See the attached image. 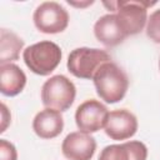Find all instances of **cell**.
<instances>
[{
  "instance_id": "cell-8",
  "label": "cell",
  "mask_w": 160,
  "mask_h": 160,
  "mask_svg": "<svg viewBox=\"0 0 160 160\" xmlns=\"http://www.w3.org/2000/svg\"><path fill=\"white\" fill-rule=\"evenodd\" d=\"M95 150V139L90 134L82 131L68 134L61 144L62 155L69 160H91Z\"/></svg>"
},
{
  "instance_id": "cell-10",
  "label": "cell",
  "mask_w": 160,
  "mask_h": 160,
  "mask_svg": "<svg viewBox=\"0 0 160 160\" xmlns=\"http://www.w3.org/2000/svg\"><path fill=\"white\" fill-rule=\"evenodd\" d=\"M146 158L148 148L138 140L108 145L99 155V160H146Z\"/></svg>"
},
{
  "instance_id": "cell-17",
  "label": "cell",
  "mask_w": 160,
  "mask_h": 160,
  "mask_svg": "<svg viewBox=\"0 0 160 160\" xmlns=\"http://www.w3.org/2000/svg\"><path fill=\"white\" fill-rule=\"evenodd\" d=\"M11 121V115H10V111L8 110L6 105L2 102L1 104V129H0V132H4L8 128V125L10 124Z\"/></svg>"
},
{
  "instance_id": "cell-18",
  "label": "cell",
  "mask_w": 160,
  "mask_h": 160,
  "mask_svg": "<svg viewBox=\"0 0 160 160\" xmlns=\"http://www.w3.org/2000/svg\"><path fill=\"white\" fill-rule=\"evenodd\" d=\"M70 5H72V6H76V8H85V6H88V5H91V4H94V1H85V2H76V1H68Z\"/></svg>"
},
{
  "instance_id": "cell-9",
  "label": "cell",
  "mask_w": 160,
  "mask_h": 160,
  "mask_svg": "<svg viewBox=\"0 0 160 160\" xmlns=\"http://www.w3.org/2000/svg\"><path fill=\"white\" fill-rule=\"evenodd\" d=\"M104 129L105 134L110 139L126 140L136 134L138 119L131 111L126 109L112 110L109 112V118Z\"/></svg>"
},
{
  "instance_id": "cell-3",
  "label": "cell",
  "mask_w": 160,
  "mask_h": 160,
  "mask_svg": "<svg viewBox=\"0 0 160 160\" xmlns=\"http://www.w3.org/2000/svg\"><path fill=\"white\" fill-rule=\"evenodd\" d=\"M61 49L50 40H42L28 46L22 52L25 65L36 75L46 76L51 74L61 61Z\"/></svg>"
},
{
  "instance_id": "cell-5",
  "label": "cell",
  "mask_w": 160,
  "mask_h": 160,
  "mask_svg": "<svg viewBox=\"0 0 160 160\" xmlns=\"http://www.w3.org/2000/svg\"><path fill=\"white\" fill-rule=\"evenodd\" d=\"M76 96L74 82L65 75H54L41 88V101L45 108L58 111L68 110Z\"/></svg>"
},
{
  "instance_id": "cell-6",
  "label": "cell",
  "mask_w": 160,
  "mask_h": 160,
  "mask_svg": "<svg viewBox=\"0 0 160 160\" xmlns=\"http://www.w3.org/2000/svg\"><path fill=\"white\" fill-rule=\"evenodd\" d=\"M32 20L39 31L59 34L69 25V12L56 1H44L35 9Z\"/></svg>"
},
{
  "instance_id": "cell-7",
  "label": "cell",
  "mask_w": 160,
  "mask_h": 160,
  "mask_svg": "<svg viewBox=\"0 0 160 160\" xmlns=\"http://www.w3.org/2000/svg\"><path fill=\"white\" fill-rule=\"evenodd\" d=\"M109 118L108 108L99 100L90 99L81 102L75 111V122L80 131L91 134L105 128Z\"/></svg>"
},
{
  "instance_id": "cell-2",
  "label": "cell",
  "mask_w": 160,
  "mask_h": 160,
  "mask_svg": "<svg viewBox=\"0 0 160 160\" xmlns=\"http://www.w3.org/2000/svg\"><path fill=\"white\" fill-rule=\"evenodd\" d=\"M110 11H114L119 26L121 28L125 36L136 35L142 31L148 22V8L156 2L142 1V0H128V1H104Z\"/></svg>"
},
{
  "instance_id": "cell-4",
  "label": "cell",
  "mask_w": 160,
  "mask_h": 160,
  "mask_svg": "<svg viewBox=\"0 0 160 160\" xmlns=\"http://www.w3.org/2000/svg\"><path fill=\"white\" fill-rule=\"evenodd\" d=\"M111 61V56L96 48H76L68 56V70L79 79H92L99 68Z\"/></svg>"
},
{
  "instance_id": "cell-13",
  "label": "cell",
  "mask_w": 160,
  "mask_h": 160,
  "mask_svg": "<svg viewBox=\"0 0 160 160\" xmlns=\"http://www.w3.org/2000/svg\"><path fill=\"white\" fill-rule=\"evenodd\" d=\"M26 85V75L16 64L0 65V91L5 96H16Z\"/></svg>"
},
{
  "instance_id": "cell-12",
  "label": "cell",
  "mask_w": 160,
  "mask_h": 160,
  "mask_svg": "<svg viewBox=\"0 0 160 160\" xmlns=\"http://www.w3.org/2000/svg\"><path fill=\"white\" fill-rule=\"evenodd\" d=\"M94 35L102 45L109 48L121 44L126 38L119 26L116 15L114 12L102 15L96 20L94 25Z\"/></svg>"
},
{
  "instance_id": "cell-15",
  "label": "cell",
  "mask_w": 160,
  "mask_h": 160,
  "mask_svg": "<svg viewBox=\"0 0 160 160\" xmlns=\"http://www.w3.org/2000/svg\"><path fill=\"white\" fill-rule=\"evenodd\" d=\"M146 35L150 40L160 44V9L150 14L146 22Z\"/></svg>"
},
{
  "instance_id": "cell-16",
  "label": "cell",
  "mask_w": 160,
  "mask_h": 160,
  "mask_svg": "<svg viewBox=\"0 0 160 160\" xmlns=\"http://www.w3.org/2000/svg\"><path fill=\"white\" fill-rule=\"evenodd\" d=\"M0 160H18L16 148L5 139L0 140Z\"/></svg>"
},
{
  "instance_id": "cell-11",
  "label": "cell",
  "mask_w": 160,
  "mask_h": 160,
  "mask_svg": "<svg viewBox=\"0 0 160 160\" xmlns=\"http://www.w3.org/2000/svg\"><path fill=\"white\" fill-rule=\"evenodd\" d=\"M64 118L60 111L45 108L39 111L32 120V130L41 139H52L61 134Z\"/></svg>"
},
{
  "instance_id": "cell-14",
  "label": "cell",
  "mask_w": 160,
  "mask_h": 160,
  "mask_svg": "<svg viewBox=\"0 0 160 160\" xmlns=\"http://www.w3.org/2000/svg\"><path fill=\"white\" fill-rule=\"evenodd\" d=\"M22 48L24 40L14 31L8 29L0 30V65L18 60Z\"/></svg>"
},
{
  "instance_id": "cell-1",
  "label": "cell",
  "mask_w": 160,
  "mask_h": 160,
  "mask_svg": "<svg viewBox=\"0 0 160 160\" xmlns=\"http://www.w3.org/2000/svg\"><path fill=\"white\" fill-rule=\"evenodd\" d=\"M92 81L98 95L108 104H115L122 100L129 88L126 72L114 61L102 64L95 72Z\"/></svg>"
},
{
  "instance_id": "cell-19",
  "label": "cell",
  "mask_w": 160,
  "mask_h": 160,
  "mask_svg": "<svg viewBox=\"0 0 160 160\" xmlns=\"http://www.w3.org/2000/svg\"><path fill=\"white\" fill-rule=\"evenodd\" d=\"M159 70H160V59H159Z\"/></svg>"
}]
</instances>
